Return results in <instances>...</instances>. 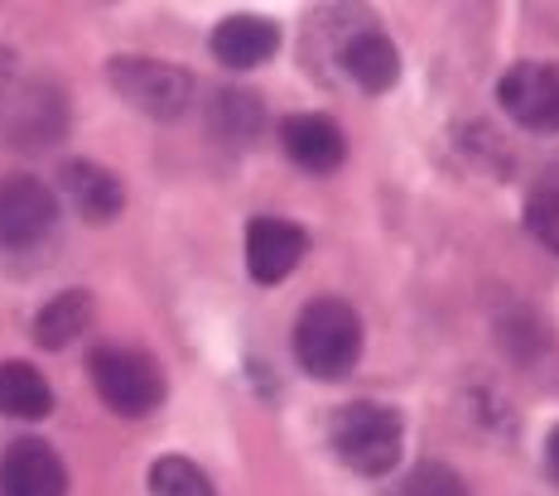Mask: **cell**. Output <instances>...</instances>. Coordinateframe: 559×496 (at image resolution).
Returning a JSON list of instances; mask_svg holds the SVG:
<instances>
[{
	"instance_id": "cell-1",
	"label": "cell",
	"mask_w": 559,
	"mask_h": 496,
	"mask_svg": "<svg viewBox=\"0 0 559 496\" xmlns=\"http://www.w3.org/2000/svg\"><path fill=\"white\" fill-rule=\"evenodd\" d=\"M295 362L319 380H337L362 362V318L343 299H309L295 318Z\"/></svg>"
},
{
	"instance_id": "cell-2",
	"label": "cell",
	"mask_w": 559,
	"mask_h": 496,
	"mask_svg": "<svg viewBox=\"0 0 559 496\" xmlns=\"http://www.w3.org/2000/svg\"><path fill=\"white\" fill-rule=\"evenodd\" d=\"M405 444V420L401 410L377 406V400H353L329 420V448L337 463L362 472V477H386L401 463Z\"/></svg>"
},
{
	"instance_id": "cell-3",
	"label": "cell",
	"mask_w": 559,
	"mask_h": 496,
	"mask_svg": "<svg viewBox=\"0 0 559 496\" xmlns=\"http://www.w3.org/2000/svg\"><path fill=\"white\" fill-rule=\"evenodd\" d=\"M87 372L97 396L126 420H140V414L159 410V400H165V372H159L155 356L140 348H97Z\"/></svg>"
},
{
	"instance_id": "cell-4",
	"label": "cell",
	"mask_w": 559,
	"mask_h": 496,
	"mask_svg": "<svg viewBox=\"0 0 559 496\" xmlns=\"http://www.w3.org/2000/svg\"><path fill=\"white\" fill-rule=\"evenodd\" d=\"M107 77L135 111H145L155 121L183 117L193 101V77L165 59H135V53H126V59H111Z\"/></svg>"
},
{
	"instance_id": "cell-5",
	"label": "cell",
	"mask_w": 559,
	"mask_h": 496,
	"mask_svg": "<svg viewBox=\"0 0 559 496\" xmlns=\"http://www.w3.org/2000/svg\"><path fill=\"white\" fill-rule=\"evenodd\" d=\"M58 198L39 179H0V251H34L53 237Z\"/></svg>"
},
{
	"instance_id": "cell-6",
	"label": "cell",
	"mask_w": 559,
	"mask_h": 496,
	"mask_svg": "<svg viewBox=\"0 0 559 496\" xmlns=\"http://www.w3.org/2000/svg\"><path fill=\"white\" fill-rule=\"evenodd\" d=\"M497 101L526 131H559V63H516L497 83Z\"/></svg>"
},
{
	"instance_id": "cell-7",
	"label": "cell",
	"mask_w": 559,
	"mask_h": 496,
	"mask_svg": "<svg viewBox=\"0 0 559 496\" xmlns=\"http://www.w3.org/2000/svg\"><path fill=\"white\" fill-rule=\"evenodd\" d=\"M309 256V232L289 217H251L247 227V270L255 285H280Z\"/></svg>"
},
{
	"instance_id": "cell-8",
	"label": "cell",
	"mask_w": 559,
	"mask_h": 496,
	"mask_svg": "<svg viewBox=\"0 0 559 496\" xmlns=\"http://www.w3.org/2000/svg\"><path fill=\"white\" fill-rule=\"evenodd\" d=\"M63 131V101L39 83L0 87V135L10 145H49Z\"/></svg>"
},
{
	"instance_id": "cell-9",
	"label": "cell",
	"mask_w": 559,
	"mask_h": 496,
	"mask_svg": "<svg viewBox=\"0 0 559 496\" xmlns=\"http://www.w3.org/2000/svg\"><path fill=\"white\" fill-rule=\"evenodd\" d=\"M0 496H68V468L44 438H15L0 458Z\"/></svg>"
},
{
	"instance_id": "cell-10",
	"label": "cell",
	"mask_w": 559,
	"mask_h": 496,
	"mask_svg": "<svg viewBox=\"0 0 559 496\" xmlns=\"http://www.w3.org/2000/svg\"><path fill=\"white\" fill-rule=\"evenodd\" d=\"M280 145H285V155L295 159L305 174H333L347 159V141H343V131H337V121L319 117V111L289 117L280 125Z\"/></svg>"
},
{
	"instance_id": "cell-11",
	"label": "cell",
	"mask_w": 559,
	"mask_h": 496,
	"mask_svg": "<svg viewBox=\"0 0 559 496\" xmlns=\"http://www.w3.org/2000/svg\"><path fill=\"white\" fill-rule=\"evenodd\" d=\"M58 189H63L68 207H73L78 217H87V222H111V217L126 207L121 179H116L111 169L92 165V159H73V165H63Z\"/></svg>"
},
{
	"instance_id": "cell-12",
	"label": "cell",
	"mask_w": 559,
	"mask_h": 496,
	"mask_svg": "<svg viewBox=\"0 0 559 496\" xmlns=\"http://www.w3.org/2000/svg\"><path fill=\"white\" fill-rule=\"evenodd\" d=\"M337 63H343V73L362 92H371V97H377V92H391L395 77H401V53H395V44L381 29L347 34L343 49H337Z\"/></svg>"
},
{
	"instance_id": "cell-13",
	"label": "cell",
	"mask_w": 559,
	"mask_h": 496,
	"mask_svg": "<svg viewBox=\"0 0 559 496\" xmlns=\"http://www.w3.org/2000/svg\"><path fill=\"white\" fill-rule=\"evenodd\" d=\"M275 49H280V29L261 15H231L213 29V59L223 68H237V73L271 63Z\"/></svg>"
},
{
	"instance_id": "cell-14",
	"label": "cell",
	"mask_w": 559,
	"mask_h": 496,
	"mask_svg": "<svg viewBox=\"0 0 559 496\" xmlns=\"http://www.w3.org/2000/svg\"><path fill=\"white\" fill-rule=\"evenodd\" d=\"M92 328V294L87 290H63V294H53L49 304L34 314V342L39 348H68V342H78L83 332Z\"/></svg>"
},
{
	"instance_id": "cell-15",
	"label": "cell",
	"mask_w": 559,
	"mask_h": 496,
	"mask_svg": "<svg viewBox=\"0 0 559 496\" xmlns=\"http://www.w3.org/2000/svg\"><path fill=\"white\" fill-rule=\"evenodd\" d=\"M53 410V390L29 362H0V414L5 420H44Z\"/></svg>"
},
{
	"instance_id": "cell-16",
	"label": "cell",
	"mask_w": 559,
	"mask_h": 496,
	"mask_svg": "<svg viewBox=\"0 0 559 496\" xmlns=\"http://www.w3.org/2000/svg\"><path fill=\"white\" fill-rule=\"evenodd\" d=\"M150 496H217V492L198 463L169 453V458H155V463H150Z\"/></svg>"
},
{
	"instance_id": "cell-17",
	"label": "cell",
	"mask_w": 559,
	"mask_h": 496,
	"mask_svg": "<svg viewBox=\"0 0 559 496\" xmlns=\"http://www.w3.org/2000/svg\"><path fill=\"white\" fill-rule=\"evenodd\" d=\"M213 125L227 135V141H251L261 131V101L251 92H223L213 107Z\"/></svg>"
},
{
	"instance_id": "cell-18",
	"label": "cell",
	"mask_w": 559,
	"mask_h": 496,
	"mask_svg": "<svg viewBox=\"0 0 559 496\" xmlns=\"http://www.w3.org/2000/svg\"><path fill=\"white\" fill-rule=\"evenodd\" d=\"M391 496H468V487H463V477L444 463H419Z\"/></svg>"
},
{
	"instance_id": "cell-19",
	"label": "cell",
	"mask_w": 559,
	"mask_h": 496,
	"mask_svg": "<svg viewBox=\"0 0 559 496\" xmlns=\"http://www.w3.org/2000/svg\"><path fill=\"white\" fill-rule=\"evenodd\" d=\"M526 227H531V237L540 241V246H550L555 256H559V189L531 193V203H526Z\"/></svg>"
},
{
	"instance_id": "cell-20",
	"label": "cell",
	"mask_w": 559,
	"mask_h": 496,
	"mask_svg": "<svg viewBox=\"0 0 559 496\" xmlns=\"http://www.w3.org/2000/svg\"><path fill=\"white\" fill-rule=\"evenodd\" d=\"M545 472L555 477V487H559V430L545 438Z\"/></svg>"
}]
</instances>
